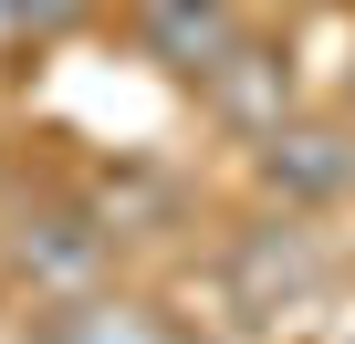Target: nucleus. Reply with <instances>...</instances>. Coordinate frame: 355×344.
I'll return each mask as SVG.
<instances>
[{
	"instance_id": "39448f33",
	"label": "nucleus",
	"mask_w": 355,
	"mask_h": 344,
	"mask_svg": "<svg viewBox=\"0 0 355 344\" xmlns=\"http://www.w3.org/2000/svg\"><path fill=\"white\" fill-rule=\"evenodd\" d=\"M63 344H167V334H136V313L115 302V323H63Z\"/></svg>"
},
{
	"instance_id": "0eeeda50",
	"label": "nucleus",
	"mask_w": 355,
	"mask_h": 344,
	"mask_svg": "<svg viewBox=\"0 0 355 344\" xmlns=\"http://www.w3.org/2000/svg\"><path fill=\"white\" fill-rule=\"evenodd\" d=\"M0 42H11V11H0Z\"/></svg>"
},
{
	"instance_id": "7ed1b4c3",
	"label": "nucleus",
	"mask_w": 355,
	"mask_h": 344,
	"mask_svg": "<svg viewBox=\"0 0 355 344\" xmlns=\"http://www.w3.org/2000/svg\"><path fill=\"white\" fill-rule=\"evenodd\" d=\"M199 105H209L220 125H241V136H261L272 115H293V73H282V53H272V42L251 32V42H241V53L220 63V84H209Z\"/></svg>"
},
{
	"instance_id": "f257e3e1",
	"label": "nucleus",
	"mask_w": 355,
	"mask_h": 344,
	"mask_svg": "<svg viewBox=\"0 0 355 344\" xmlns=\"http://www.w3.org/2000/svg\"><path fill=\"white\" fill-rule=\"evenodd\" d=\"M251 178L261 199H282L293 219L345 209L355 199V115H272L251 136Z\"/></svg>"
},
{
	"instance_id": "f03ea898",
	"label": "nucleus",
	"mask_w": 355,
	"mask_h": 344,
	"mask_svg": "<svg viewBox=\"0 0 355 344\" xmlns=\"http://www.w3.org/2000/svg\"><path fill=\"white\" fill-rule=\"evenodd\" d=\"M115 21H125L136 63H157L167 84H189V94H209L220 63L251 42V11H241V0H115Z\"/></svg>"
},
{
	"instance_id": "20e7f679",
	"label": "nucleus",
	"mask_w": 355,
	"mask_h": 344,
	"mask_svg": "<svg viewBox=\"0 0 355 344\" xmlns=\"http://www.w3.org/2000/svg\"><path fill=\"white\" fill-rule=\"evenodd\" d=\"M0 11H11V42H73L105 0H0Z\"/></svg>"
},
{
	"instance_id": "423d86ee",
	"label": "nucleus",
	"mask_w": 355,
	"mask_h": 344,
	"mask_svg": "<svg viewBox=\"0 0 355 344\" xmlns=\"http://www.w3.org/2000/svg\"><path fill=\"white\" fill-rule=\"evenodd\" d=\"M345 115H355V53H345Z\"/></svg>"
}]
</instances>
